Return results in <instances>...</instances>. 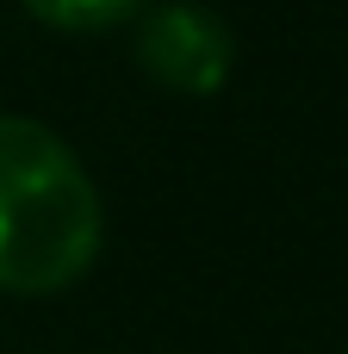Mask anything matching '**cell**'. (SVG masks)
Returning a JSON list of instances; mask_svg holds the SVG:
<instances>
[{
  "label": "cell",
  "instance_id": "1",
  "mask_svg": "<svg viewBox=\"0 0 348 354\" xmlns=\"http://www.w3.org/2000/svg\"><path fill=\"white\" fill-rule=\"evenodd\" d=\"M106 243V205L87 162L37 118L0 112V292H68Z\"/></svg>",
  "mask_w": 348,
  "mask_h": 354
},
{
  "label": "cell",
  "instance_id": "2",
  "mask_svg": "<svg viewBox=\"0 0 348 354\" xmlns=\"http://www.w3.org/2000/svg\"><path fill=\"white\" fill-rule=\"evenodd\" d=\"M137 62L174 93H218L237 68V37L199 0H162L137 25Z\"/></svg>",
  "mask_w": 348,
  "mask_h": 354
},
{
  "label": "cell",
  "instance_id": "3",
  "mask_svg": "<svg viewBox=\"0 0 348 354\" xmlns=\"http://www.w3.org/2000/svg\"><path fill=\"white\" fill-rule=\"evenodd\" d=\"M19 6L56 31H112V25L143 12V0H19Z\"/></svg>",
  "mask_w": 348,
  "mask_h": 354
}]
</instances>
